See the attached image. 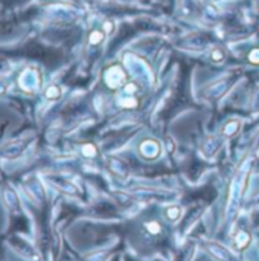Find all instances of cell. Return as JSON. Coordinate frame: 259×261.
I'll return each mask as SVG.
<instances>
[{"label":"cell","instance_id":"cell-1","mask_svg":"<svg viewBox=\"0 0 259 261\" xmlns=\"http://www.w3.org/2000/svg\"><path fill=\"white\" fill-rule=\"evenodd\" d=\"M102 37H104V35H102L101 32H98V31H94V32L90 35V43H92V44H96V43H99V41L102 40Z\"/></svg>","mask_w":259,"mask_h":261}]
</instances>
